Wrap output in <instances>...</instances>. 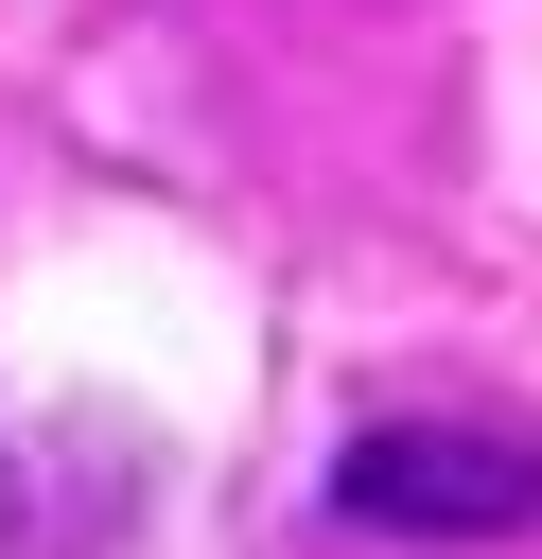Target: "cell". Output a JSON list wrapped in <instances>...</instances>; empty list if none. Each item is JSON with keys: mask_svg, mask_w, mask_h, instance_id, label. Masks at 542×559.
Here are the masks:
<instances>
[{"mask_svg": "<svg viewBox=\"0 0 542 559\" xmlns=\"http://www.w3.org/2000/svg\"><path fill=\"white\" fill-rule=\"evenodd\" d=\"M315 507L350 542H507L542 524V437L525 419H472V402H402V419H350Z\"/></svg>", "mask_w": 542, "mask_h": 559, "instance_id": "cell-1", "label": "cell"}]
</instances>
